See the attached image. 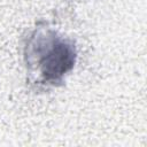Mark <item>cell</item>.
I'll list each match as a JSON object with an SVG mask.
<instances>
[{"label":"cell","instance_id":"1","mask_svg":"<svg viewBox=\"0 0 147 147\" xmlns=\"http://www.w3.org/2000/svg\"><path fill=\"white\" fill-rule=\"evenodd\" d=\"M26 63L30 74L45 85L62 83L76 62V48L71 40L51 29H39L26 45Z\"/></svg>","mask_w":147,"mask_h":147}]
</instances>
